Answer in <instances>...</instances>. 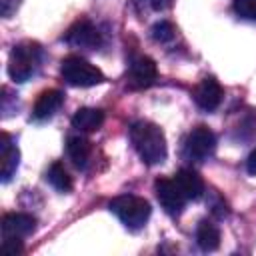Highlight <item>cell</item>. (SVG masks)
Listing matches in <instances>:
<instances>
[{
	"instance_id": "44dd1931",
	"label": "cell",
	"mask_w": 256,
	"mask_h": 256,
	"mask_svg": "<svg viewBox=\"0 0 256 256\" xmlns=\"http://www.w3.org/2000/svg\"><path fill=\"white\" fill-rule=\"evenodd\" d=\"M246 172L248 174H252V176H256V148L248 154V158H246Z\"/></svg>"
},
{
	"instance_id": "3957f363",
	"label": "cell",
	"mask_w": 256,
	"mask_h": 256,
	"mask_svg": "<svg viewBox=\"0 0 256 256\" xmlns=\"http://www.w3.org/2000/svg\"><path fill=\"white\" fill-rule=\"evenodd\" d=\"M108 208H110V212H114L118 216V220L128 230H140L152 214V208H150L148 200H144L140 196H134V194L116 196L114 200H110Z\"/></svg>"
},
{
	"instance_id": "5bb4252c",
	"label": "cell",
	"mask_w": 256,
	"mask_h": 256,
	"mask_svg": "<svg viewBox=\"0 0 256 256\" xmlns=\"http://www.w3.org/2000/svg\"><path fill=\"white\" fill-rule=\"evenodd\" d=\"M104 124V112L98 108H78L72 116V126L80 132H96Z\"/></svg>"
},
{
	"instance_id": "5b68a950",
	"label": "cell",
	"mask_w": 256,
	"mask_h": 256,
	"mask_svg": "<svg viewBox=\"0 0 256 256\" xmlns=\"http://www.w3.org/2000/svg\"><path fill=\"white\" fill-rule=\"evenodd\" d=\"M216 150V136L208 126H196L188 132L182 144V156L188 162H204Z\"/></svg>"
},
{
	"instance_id": "8992f818",
	"label": "cell",
	"mask_w": 256,
	"mask_h": 256,
	"mask_svg": "<svg viewBox=\"0 0 256 256\" xmlns=\"http://www.w3.org/2000/svg\"><path fill=\"white\" fill-rule=\"evenodd\" d=\"M154 192H156V198H158L160 206L164 208V212H168L170 216L182 214L188 198L184 196V192L180 190V186L174 178H158L154 182Z\"/></svg>"
},
{
	"instance_id": "4fadbf2b",
	"label": "cell",
	"mask_w": 256,
	"mask_h": 256,
	"mask_svg": "<svg viewBox=\"0 0 256 256\" xmlns=\"http://www.w3.org/2000/svg\"><path fill=\"white\" fill-rule=\"evenodd\" d=\"M174 180L178 182L180 190L184 192V196L188 200H198L204 194V180L200 178V174L192 168H182L174 174Z\"/></svg>"
},
{
	"instance_id": "9a60e30c",
	"label": "cell",
	"mask_w": 256,
	"mask_h": 256,
	"mask_svg": "<svg viewBox=\"0 0 256 256\" xmlns=\"http://www.w3.org/2000/svg\"><path fill=\"white\" fill-rule=\"evenodd\" d=\"M66 152L76 168H86V164L92 156V144L84 136H70L66 142Z\"/></svg>"
},
{
	"instance_id": "ba28073f",
	"label": "cell",
	"mask_w": 256,
	"mask_h": 256,
	"mask_svg": "<svg viewBox=\"0 0 256 256\" xmlns=\"http://www.w3.org/2000/svg\"><path fill=\"white\" fill-rule=\"evenodd\" d=\"M36 228V218L26 212H8L2 218V240H22Z\"/></svg>"
},
{
	"instance_id": "277c9868",
	"label": "cell",
	"mask_w": 256,
	"mask_h": 256,
	"mask_svg": "<svg viewBox=\"0 0 256 256\" xmlns=\"http://www.w3.org/2000/svg\"><path fill=\"white\" fill-rule=\"evenodd\" d=\"M60 74L70 86H78V88H90L104 82V74L98 66L74 54L66 56L60 62Z\"/></svg>"
},
{
	"instance_id": "ac0fdd59",
	"label": "cell",
	"mask_w": 256,
	"mask_h": 256,
	"mask_svg": "<svg viewBox=\"0 0 256 256\" xmlns=\"http://www.w3.org/2000/svg\"><path fill=\"white\" fill-rule=\"evenodd\" d=\"M174 36H176V28H174V24L168 22V20H160V22H156V24L152 26V38H154L156 42H160V44L172 42Z\"/></svg>"
},
{
	"instance_id": "52a82bcc",
	"label": "cell",
	"mask_w": 256,
	"mask_h": 256,
	"mask_svg": "<svg viewBox=\"0 0 256 256\" xmlns=\"http://www.w3.org/2000/svg\"><path fill=\"white\" fill-rule=\"evenodd\" d=\"M156 78H158V68H156V62L150 56L132 58L130 68H128V86L132 90L148 88L156 82Z\"/></svg>"
},
{
	"instance_id": "6da1fadb",
	"label": "cell",
	"mask_w": 256,
	"mask_h": 256,
	"mask_svg": "<svg viewBox=\"0 0 256 256\" xmlns=\"http://www.w3.org/2000/svg\"><path fill=\"white\" fill-rule=\"evenodd\" d=\"M130 142L144 164L156 166L166 160V154H168L166 136L158 124L148 120L134 122L130 126Z\"/></svg>"
},
{
	"instance_id": "e0dca14e",
	"label": "cell",
	"mask_w": 256,
	"mask_h": 256,
	"mask_svg": "<svg viewBox=\"0 0 256 256\" xmlns=\"http://www.w3.org/2000/svg\"><path fill=\"white\" fill-rule=\"evenodd\" d=\"M46 180L58 190V192H70L72 190V176L68 174V170H66V166L62 164V162H54V164H50V168H48V172H46Z\"/></svg>"
},
{
	"instance_id": "7402d4cb",
	"label": "cell",
	"mask_w": 256,
	"mask_h": 256,
	"mask_svg": "<svg viewBox=\"0 0 256 256\" xmlns=\"http://www.w3.org/2000/svg\"><path fill=\"white\" fill-rule=\"evenodd\" d=\"M174 0H150V6L156 10V12H162V10H168L172 6Z\"/></svg>"
},
{
	"instance_id": "30bf717a",
	"label": "cell",
	"mask_w": 256,
	"mask_h": 256,
	"mask_svg": "<svg viewBox=\"0 0 256 256\" xmlns=\"http://www.w3.org/2000/svg\"><path fill=\"white\" fill-rule=\"evenodd\" d=\"M222 96H224V90H222L220 82L214 76L202 78L198 82V86L194 88V102L206 112L216 110L220 106V102H222Z\"/></svg>"
},
{
	"instance_id": "2e32d148",
	"label": "cell",
	"mask_w": 256,
	"mask_h": 256,
	"mask_svg": "<svg viewBox=\"0 0 256 256\" xmlns=\"http://www.w3.org/2000/svg\"><path fill=\"white\" fill-rule=\"evenodd\" d=\"M196 242L204 252L216 250L220 246V230H218V226L208 218L200 220L198 226H196Z\"/></svg>"
},
{
	"instance_id": "8fae6325",
	"label": "cell",
	"mask_w": 256,
	"mask_h": 256,
	"mask_svg": "<svg viewBox=\"0 0 256 256\" xmlns=\"http://www.w3.org/2000/svg\"><path fill=\"white\" fill-rule=\"evenodd\" d=\"M64 102V94L56 88H50V90H44L38 94L34 106H32V118L34 120H48L52 118L58 108L62 106Z\"/></svg>"
},
{
	"instance_id": "7a4b0ae2",
	"label": "cell",
	"mask_w": 256,
	"mask_h": 256,
	"mask_svg": "<svg viewBox=\"0 0 256 256\" xmlns=\"http://www.w3.org/2000/svg\"><path fill=\"white\" fill-rule=\"evenodd\" d=\"M42 62V48L38 42L26 40L12 48L8 58V76L14 82H26L32 78Z\"/></svg>"
},
{
	"instance_id": "7c38bea8",
	"label": "cell",
	"mask_w": 256,
	"mask_h": 256,
	"mask_svg": "<svg viewBox=\"0 0 256 256\" xmlns=\"http://www.w3.org/2000/svg\"><path fill=\"white\" fill-rule=\"evenodd\" d=\"M0 174H2V182H10V178L16 174L18 164H20V150L18 146L12 142L8 132H2V140H0Z\"/></svg>"
},
{
	"instance_id": "d6986e66",
	"label": "cell",
	"mask_w": 256,
	"mask_h": 256,
	"mask_svg": "<svg viewBox=\"0 0 256 256\" xmlns=\"http://www.w3.org/2000/svg\"><path fill=\"white\" fill-rule=\"evenodd\" d=\"M234 12L250 22H256V0H234Z\"/></svg>"
},
{
	"instance_id": "9c48e42d",
	"label": "cell",
	"mask_w": 256,
	"mask_h": 256,
	"mask_svg": "<svg viewBox=\"0 0 256 256\" xmlns=\"http://www.w3.org/2000/svg\"><path fill=\"white\" fill-rule=\"evenodd\" d=\"M66 42L74 48H84V50H96L102 44V36L98 28L88 22V20H78L68 32H66Z\"/></svg>"
},
{
	"instance_id": "ffe728a7",
	"label": "cell",
	"mask_w": 256,
	"mask_h": 256,
	"mask_svg": "<svg viewBox=\"0 0 256 256\" xmlns=\"http://www.w3.org/2000/svg\"><path fill=\"white\" fill-rule=\"evenodd\" d=\"M18 4H20V0H0V12H2V16L4 18H10L12 12H16Z\"/></svg>"
}]
</instances>
